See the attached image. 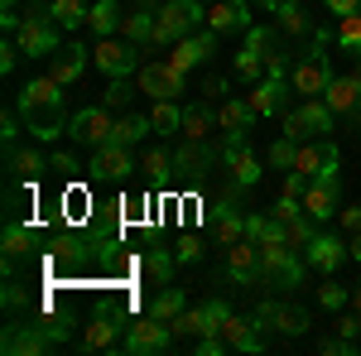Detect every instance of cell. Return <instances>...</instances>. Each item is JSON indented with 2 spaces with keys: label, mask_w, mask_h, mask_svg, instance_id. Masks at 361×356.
<instances>
[{
  "label": "cell",
  "mask_w": 361,
  "mask_h": 356,
  "mask_svg": "<svg viewBox=\"0 0 361 356\" xmlns=\"http://www.w3.org/2000/svg\"><path fill=\"white\" fill-rule=\"evenodd\" d=\"M347 255H352V250H347V241H337V236H328V231H318V236L308 241V250H304L308 270H318V274H337Z\"/></svg>",
  "instance_id": "44dd1931"
},
{
  "label": "cell",
  "mask_w": 361,
  "mask_h": 356,
  "mask_svg": "<svg viewBox=\"0 0 361 356\" xmlns=\"http://www.w3.org/2000/svg\"><path fill=\"white\" fill-rule=\"evenodd\" d=\"M294 159H299V140H289V135H279L275 145H270V154H265V164H270V168H284V173L294 168Z\"/></svg>",
  "instance_id": "ee69618b"
},
{
  "label": "cell",
  "mask_w": 361,
  "mask_h": 356,
  "mask_svg": "<svg viewBox=\"0 0 361 356\" xmlns=\"http://www.w3.org/2000/svg\"><path fill=\"white\" fill-rule=\"evenodd\" d=\"M173 270H178V255L164 246H154V250H145V274L164 289V284H173Z\"/></svg>",
  "instance_id": "e575fe53"
},
{
  "label": "cell",
  "mask_w": 361,
  "mask_h": 356,
  "mask_svg": "<svg viewBox=\"0 0 361 356\" xmlns=\"http://www.w3.org/2000/svg\"><path fill=\"white\" fill-rule=\"evenodd\" d=\"M173 337H178V332L169 328V323H159V318H149V313H145V318H140V323H130V328H126V337H121V347H126V352H173Z\"/></svg>",
  "instance_id": "4fadbf2b"
},
{
  "label": "cell",
  "mask_w": 361,
  "mask_h": 356,
  "mask_svg": "<svg viewBox=\"0 0 361 356\" xmlns=\"http://www.w3.org/2000/svg\"><path fill=\"white\" fill-rule=\"evenodd\" d=\"M304 212L313 221H333L342 212V168H328V173H313L304 188Z\"/></svg>",
  "instance_id": "52a82bcc"
},
{
  "label": "cell",
  "mask_w": 361,
  "mask_h": 356,
  "mask_svg": "<svg viewBox=\"0 0 361 356\" xmlns=\"http://www.w3.org/2000/svg\"><path fill=\"white\" fill-rule=\"evenodd\" d=\"M318 303H323L328 313H342V308L352 303V289L337 284V274H323V284H318Z\"/></svg>",
  "instance_id": "ab89813d"
},
{
  "label": "cell",
  "mask_w": 361,
  "mask_h": 356,
  "mask_svg": "<svg viewBox=\"0 0 361 356\" xmlns=\"http://www.w3.org/2000/svg\"><path fill=\"white\" fill-rule=\"evenodd\" d=\"M255 92H250L246 102H250V111L265 121V116H284L289 111V97H294V87H289V78L284 73H265L260 82H250Z\"/></svg>",
  "instance_id": "5bb4252c"
},
{
  "label": "cell",
  "mask_w": 361,
  "mask_h": 356,
  "mask_svg": "<svg viewBox=\"0 0 361 356\" xmlns=\"http://www.w3.org/2000/svg\"><path fill=\"white\" fill-rule=\"evenodd\" d=\"M337 221H342V231H347V236H357V231H361V207H342Z\"/></svg>",
  "instance_id": "11a10c76"
},
{
  "label": "cell",
  "mask_w": 361,
  "mask_h": 356,
  "mask_svg": "<svg viewBox=\"0 0 361 356\" xmlns=\"http://www.w3.org/2000/svg\"><path fill=\"white\" fill-rule=\"evenodd\" d=\"M92 63L102 68V78H130V73H140L135 63V44L130 39H97V49H92Z\"/></svg>",
  "instance_id": "9a60e30c"
},
{
  "label": "cell",
  "mask_w": 361,
  "mask_h": 356,
  "mask_svg": "<svg viewBox=\"0 0 361 356\" xmlns=\"http://www.w3.org/2000/svg\"><path fill=\"white\" fill-rule=\"evenodd\" d=\"M145 130H154V125H149V116H121V121H116V145H140V140H145Z\"/></svg>",
  "instance_id": "7bdbcfd3"
},
{
  "label": "cell",
  "mask_w": 361,
  "mask_h": 356,
  "mask_svg": "<svg viewBox=\"0 0 361 356\" xmlns=\"http://www.w3.org/2000/svg\"><path fill=\"white\" fill-rule=\"evenodd\" d=\"M140 92H145L149 102H178V97H183V73H178L169 58H149V63L140 68Z\"/></svg>",
  "instance_id": "7c38bea8"
},
{
  "label": "cell",
  "mask_w": 361,
  "mask_h": 356,
  "mask_svg": "<svg viewBox=\"0 0 361 356\" xmlns=\"http://www.w3.org/2000/svg\"><path fill=\"white\" fill-rule=\"evenodd\" d=\"M222 274L226 284H241V289H255V284H265V270H260V246L241 236V241H231L222 255Z\"/></svg>",
  "instance_id": "ba28073f"
},
{
  "label": "cell",
  "mask_w": 361,
  "mask_h": 356,
  "mask_svg": "<svg viewBox=\"0 0 361 356\" xmlns=\"http://www.w3.org/2000/svg\"><path fill=\"white\" fill-rule=\"evenodd\" d=\"M5 168H10V178H39L44 168H54V159H44L39 149H20V145H5Z\"/></svg>",
  "instance_id": "83f0119b"
},
{
  "label": "cell",
  "mask_w": 361,
  "mask_h": 356,
  "mask_svg": "<svg viewBox=\"0 0 361 356\" xmlns=\"http://www.w3.org/2000/svg\"><path fill=\"white\" fill-rule=\"evenodd\" d=\"M265 73H270V63H265V54H255V49L246 44V49L236 54V78H241V82H260Z\"/></svg>",
  "instance_id": "60d3db41"
},
{
  "label": "cell",
  "mask_w": 361,
  "mask_h": 356,
  "mask_svg": "<svg viewBox=\"0 0 361 356\" xmlns=\"http://www.w3.org/2000/svg\"><path fill=\"white\" fill-rule=\"evenodd\" d=\"M260 270H265V289H279V294H299L308 284V260L289 241L260 246Z\"/></svg>",
  "instance_id": "3957f363"
},
{
  "label": "cell",
  "mask_w": 361,
  "mask_h": 356,
  "mask_svg": "<svg viewBox=\"0 0 361 356\" xmlns=\"http://www.w3.org/2000/svg\"><path fill=\"white\" fill-rule=\"evenodd\" d=\"M87 63H92V49L73 44V39H63L54 54H49V78H54L58 87H73L87 73Z\"/></svg>",
  "instance_id": "e0dca14e"
},
{
  "label": "cell",
  "mask_w": 361,
  "mask_h": 356,
  "mask_svg": "<svg viewBox=\"0 0 361 356\" xmlns=\"http://www.w3.org/2000/svg\"><path fill=\"white\" fill-rule=\"evenodd\" d=\"M121 34L130 39V44H149L154 39V10H149V0H140V10H130L126 20H121Z\"/></svg>",
  "instance_id": "1f68e13d"
},
{
  "label": "cell",
  "mask_w": 361,
  "mask_h": 356,
  "mask_svg": "<svg viewBox=\"0 0 361 356\" xmlns=\"http://www.w3.org/2000/svg\"><path fill=\"white\" fill-rule=\"evenodd\" d=\"M347 250H352V260H361V231L352 236V241H347Z\"/></svg>",
  "instance_id": "680465c9"
},
{
  "label": "cell",
  "mask_w": 361,
  "mask_h": 356,
  "mask_svg": "<svg viewBox=\"0 0 361 356\" xmlns=\"http://www.w3.org/2000/svg\"><path fill=\"white\" fill-rule=\"evenodd\" d=\"M333 34H337V49L342 54H361V10L357 15H342Z\"/></svg>",
  "instance_id": "b9f144b4"
},
{
  "label": "cell",
  "mask_w": 361,
  "mask_h": 356,
  "mask_svg": "<svg viewBox=\"0 0 361 356\" xmlns=\"http://www.w3.org/2000/svg\"><path fill=\"white\" fill-rule=\"evenodd\" d=\"M87 10H92V5H82V0H49V15L63 25V34L82 29L87 25Z\"/></svg>",
  "instance_id": "8d00e7d4"
},
{
  "label": "cell",
  "mask_w": 361,
  "mask_h": 356,
  "mask_svg": "<svg viewBox=\"0 0 361 356\" xmlns=\"http://www.w3.org/2000/svg\"><path fill=\"white\" fill-rule=\"evenodd\" d=\"M299 173H328V168H342V154H337L333 140H299V159H294Z\"/></svg>",
  "instance_id": "7402d4cb"
},
{
  "label": "cell",
  "mask_w": 361,
  "mask_h": 356,
  "mask_svg": "<svg viewBox=\"0 0 361 356\" xmlns=\"http://www.w3.org/2000/svg\"><path fill=\"white\" fill-rule=\"evenodd\" d=\"M226 92H231L226 78H207V82H202V102H207V106H217V102H226Z\"/></svg>",
  "instance_id": "816d5d0a"
},
{
  "label": "cell",
  "mask_w": 361,
  "mask_h": 356,
  "mask_svg": "<svg viewBox=\"0 0 361 356\" xmlns=\"http://www.w3.org/2000/svg\"><path fill=\"white\" fill-rule=\"evenodd\" d=\"M212 125H217V111L207 106V102H197V106H183V125H178V135H183V140H207V135H212Z\"/></svg>",
  "instance_id": "4dcf8cb0"
},
{
  "label": "cell",
  "mask_w": 361,
  "mask_h": 356,
  "mask_svg": "<svg viewBox=\"0 0 361 356\" xmlns=\"http://www.w3.org/2000/svg\"><path fill=\"white\" fill-rule=\"evenodd\" d=\"M250 323H255L260 332H270L279 323V303L275 299H260V303H255V313H250Z\"/></svg>",
  "instance_id": "681fc988"
},
{
  "label": "cell",
  "mask_w": 361,
  "mask_h": 356,
  "mask_svg": "<svg viewBox=\"0 0 361 356\" xmlns=\"http://www.w3.org/2000/svg\"><path fill=\"white\" fill-rule=\"evenodd\" d=\"M318 226H323V221H313V217L304 212L299 221H289V226H284V241H289L294 250H308V241L318 236Z\"/></svg>",
  "instance_id": "f6af8a7d"
},
{
  "label": "cell",
  "mask_w": 361,
  "mask_h": 356,
  "mask_svg": "<svg viewBox=\"0 0 361 356\" xmlns=\"http://www.w3.org/2000/svg\"><path fill=\"white\" fill-rule=\"evenodd\" d=\"M255 111H250L246 97H226V102H217V125H222L226 135H250L255 130Z\"/></svg>",
  "instance_id": "d4e9b609"
},
{
  "label": "cell",
  "mask_w": 361,
  "mask_h": 356,
  "mask_svg": "<svg viewBox=\"0 0 361 356\" xmlns=\"http://www.w3.org/2000/svg\"><path fill=\"white\" fill-rule=\"evenodd\" d=\"M15 106H20V116H25V130L34 140H58L63 130H68V106H63V87L44 73V78H29L25 87H20V97H15Z\"/></svg>",
  "instance_id": "6da1fadb"
},
{
  "label": "cell",
  "mask_w": 361,
  "mask_h": 356,
  "mask_svg": "<svg viewBox=\"0 0 361 356\" xmlns=\"http://www.w3.org/2000/svg\"><path fill=\"white\" fill-rule=\"evenodd\" d=\"M102 106L126 111V106H130V82H126V78H106V92H102Z\"/></svg>",
  "instance_id": "7dc6e473"
},
{
  "label": "cell",
  "mask_w": 361,
  "mask_h": 356,
  "mask_svg": "<svg viewBox=\"0 0 361 356\" xmlns=\"http://www.w3.org/2000/svg\"><path fill=\"white\" fill-rule=\"evenodd\" d=\"M34 246V236H29L20 221H5V274L15 279V265H20V255H29Z\"/></svg>",
  "instance_id": "836d02e7"
},
{
  "label": "cell",
  "mask_w": 361,
  "mask_h": 356,
  "mask_svg": "<svg viewBox=\"0 0 361 356\" xmlns=\"http://www.w3.org/2000/svg\"><path fill=\"white\" fill-rule=\"evenodd\" d=\"M15 44H20V54H29V58H49L58 44H63V25L49 15L44 0L25 10V20H20V29H15Z\"/></svg>",
  "instance_id": "5b68a950"
},
{
  "label": "cell",
  "mask_w": 361,
  "mask_h": 356,
  "mask_svg": "<svg viewBox=\"0 0 361 356\" xmlns=\"http://www.w3.org/2000/svg\"><path fill=\"white\" fill-rule=\"evenodd\" d=\"M226 318H231V303L207 299V303H197V308H183V313L173 318V332H178V337H212V332H222Z\"/></svg>",
  "instance_id": "30bf717a"
},
{
  "label": "cell",
  "mask_w": 361,
  "mask_h": 356,
  "mask_svg": "<svg viewBox=\"0 0 361 356\" xmlns=\"http://www.w3.org/2000/svg\"><path fill=\"white\" fill-rule=\"evenodd\" d=\"M145 173H149V178H159V183H164L169 178V168H173V149H145Z\"/></svg>",
  "instance_id": "bcb514c9"
},
{
  "label": "cell",
  "mask_w": 361,
  "mask_h": 356,
  "mask_svg": "<svg viewBox=\"0 0 361 356\" xmlns=\"http://www.w3.org/2000/svg\"><path fill=\"white\" fill-rule=\"evenodd\" d=\"M323 102H328V106H333L342 121L361 125V78H357V73L333 78V82H328V92H323Z\"/></svg>",
  "instance_id": "ffe728a7"
},
{
  "label": "cell",
  "mask_w": 361,
  "mask_h": 356,
  "mask_svg": "<svg viewBox=\"0 0 361 356\" xmlns=\"http://www.w3.org/2000/svg\"><path fill=\"white\" fill-rule=\"evenodd\" d=\"M222 168L231 173V183H241V188H250V183H260V159H255V149H250V135H226L222 145Z\"/></svg>",
  "instance_id": "8fae6325"
},
{
  "label": "cell",
  "mask_w": 361,
  "mask_h": 356,
  "mask_svg": "<svg viewBox=\"0 0 361 356\" xmlns=\"http://www.w3.org/2000/svg\"><path fill=\"white\" fill-rule=\"evenodd\" d=\"M217 164H222V149L207 145V140H183V145L173 149V168L188 173V178H207Z\"/></svg>",
  "instance_id": "ac0fdd59"
},
{
  "label": "cell",
  "mask_w": 361,
  "mask_h": 356,
  "mask_svg": "<svg viewBox=\"0 0 361 356\" xmlns=\"http://www.w3.org/2000/svg\"><path fill=\"white\" fill-rule=\"evenodd\" d=\"M116 135V116L111 106H82V111H73V121H68V140H78V145H92V149H102L106 140Z\"/></svg>",
  "instance_id": "9c48e42d"
},
{
  "label": "cell",
  "mask_w": 361,
  "mask_h": 356,
  "mask_svg": "<svg viewBox=\"0 0 361 356\" xmlns=\"http://www.w3.org/2000/svg\"><path fill=\"white\" fill-rule=\"evenodd\" d=\"M116 342H121V318L116 313H97L82 332V347L87 352H111Z\"/></svg>",
  "instance_id": "4316f807"
},
{
  "label": "cell",
  "mask_w": 361,
  "mask_h": 356,
  "mask_svg": "<svg viewBox=\"0 0 361 356\" xmlns=\"http://www.w3.org/2000/svg\"><path fill=\"white\" fill-rule=\"evenodd\" d=\"M0 347H5V356H44L54 347V337H49L44 323H10Z\"/></svg>",
  "instance_id": "d6986e66"
},
{
  "label": "cell",
  "mask_w": 361,
  "mask_h": 356,
  "mask_svg": "<svg viewBox=\"0 0 361 356\" xmlns=\"http://www.w3.org/2000/svg\"><path fill=\"white\" fill-rule=\"evenodd\" d=\"M304 188H308V173L289 168V173H284V192H289V197H304Z\"/></svg>",
  "instance_id": "db71d44e"
},
{
  "label": "cell",
  "mask_w": 361,
  "mask_h": 356,
  "mask_svg": "<svg viewBox=\"0 0 361 356\" xmlns=\"http://www.w3.org/2000/svg\"><path fill=\"white\" fill-rule=\"evenodd\" d=\"M352 308H361V284H357V289H352Z\"/></svg>",
  "instance_id": "94428289"
},
{
  "label": "cell",
  "mask_w": 361,
  "mask_h": 356,
  "mask_svg": "<svg viewBox=\"0 0 361 356\" xmlns=\"http://www.w3.org/2000/svg\"><path fill=\"white\" fill-rule=\"evenodd\" d=\"M255 5H260V10H279L284 0H255Z\"/></svg>",
  "instance_id": "91938a15"
},
{
  "label": "cell",
  "mask_w": 361,
  "mask_h": 356,
  "mask_svg": "<svg viewBox=\"0 0 361 356\" xmlns=\"http://www.w3.org/2000/svg\"><path fill=\"white\" fill-rule=\"evenodd\" d=\"M270 217L284 221V226H289V221H299V217H304V197H289V192H279V202L270 207Z\"/></svg>",
  "instance_id": "c3c4849f"
},
{
  "label": "cell",
  "mask_w": 361,
  "mask_h": 356,
  "mask_svg": "<svg viewBox=\"0 0 361 356\" xmlns=\"http://www.w3.org/2000/svg\"><path fill=\"white\" fill-rule=\"evenodd\" d=\"M183 308H188V299H183V289H178V284H164V289H159V294L149 299V308H145V313H149V318H159V323H169V328H173V318H178Z\"/></svg>",
  "instance_id": "f546056e"
},
{
  "label": "cell",
  "mask_w": 361,
  "mask_h": 356,
  "mask_svg": "<svg viewBox=\"0 0 361 356\" xmlns=\"http://www.w3.org/2000/svg\"><path fill=\"white\" fill-rule=\"evenodd\" d=\"M197 25H207V5L202 0H164L154 10V49H173L183 34H193Z\"/></svg>",
  "instance_id": "277c9868"
},
{
  "label": "cell",
  "mask_w": 361,
  "mask_h": 356,
  "mask_svg": "<svg viewBox=\"0 0 361 356\" xmlns=\"http://www.w3.org/2000/svg\"><path fill=\"white\" fill-rule=\"evenodd\" d=\"M54 168H58V173H73L78 159H73V154H54Z\"/></svg>",
  "instance_id": "6f0895ef"
},
{
  "label": "cell",
  "mask_w": 361,
  "mask_h": 356,
  "mask_svg": "<svg viewBox=\"0 0 361 356\" xmlns=\"http://www.w3.org/2000/svg\"><path fill=\"white\" fill-rule=\"evenodd\" d=\"M217 29H197V34H183L178 44H173V54H169V63L178 68V73H193V68H202L207 58L217 54Z\"/></svg>",
  "instance_id": "2e32d148"
},
{
  "label": "cell",
  "mask_w": 361,
  "mask_h": 356,
  "mask_svg": "<svg viewBox=\"0 0 361 356\" xmlns=\"http://www.w3.org/2000/svg\"><path fill=\"white\" fill-rule=\"evenodd\" d=\"M29 5H39V0H29Z\"/></svg>",
  "instance_id": "be15d7a7"
},
{
  "label": "cell",
  "mask_w": 361,
  "mask_h": 356,
  "mask_svg": "<svg viewBox=\"0 0 361 356\" xmlns=\"http://www.w3.org/2000/svg\"><path fill=\"white\" fill-rule=\"evenodd\" d=\"M246 236L255 246H275L284 241V221H275L270 212H246Z\"/></svg>",
  "instance_id": "d6a6232c"
},
{
  "label": "cell",
  "mask_w": 361,
  "mask_h": 356,
  "mask_svg": "<svg viewBox=\"0 0 361 356\" xmlns=\"http://www.w3.org/2000/svg\"><path fill=\"white\" fill-rule=\"evenodd\" d=\"M15 68H20V44H15V34H10V39H5V44H0V73H5V78H10V73H15Z\"/></svg>",
  "instance_id": "f5cc1de1"
},
{
  "label": "cell",
  "mask_w": 361,
  "mask_h": 356,
  "mask_svg": "<svg viewBox=\"0 0 361 356\" xmlns=\"http://www.w3.org/2000/svg\"><path fill=\"white\" fill-rule=\"evenodd\" d=\"M333 39H337L333 29H313V49L289 63V87H294V97H299V102L323 97V92H328V82H333V68H328V44H333Z\"/></svg>",
  "instance_id": "7a4b0ae2"
},
{
  "label": "cell",
  "mask_w": 361,
  "mask_h": 356,
  "mask_svg": "<svg viewBox=\"0 0 361 356\" xmlns=\"http://www.w3.org/2000/svg\"><path fill=\"white\" fill-rule=\"evenodd\" d=\"M173 255H178V265H197V260H202V241H197V236H183V241L173 246Z\"/></svg>",
  "instance_id": "f907efd6"
},
{
  "label": "cell",
  "mask_w": 361,
  "mask_h": 356,
  "mask_svg": "<svg viewBox=\"0 0 361 356\" xmlns=\"http://www.w3.org/2000/svg\"><path fill=\"white\" fill-rule=\"evenodd\" d=\"M207 29H217V34L250 29V0H217V5L207 10Z\"/></svg>",
  "instance_id": "484cf974"
},
{
  "label": "cell",
  "mask_w": 361,
  "mask_h": 356,
  "mask_svg": "<svg viewBox=\"0 0 361 356\" xmlns=\"http://www.w3.org/2000/svg\"><path fill=\"white\" fill-rule=\"evenodd\" d=\"M323 5L333 10L337 20H342V15H357V10H361V0H323Z\"/></svg>",
  "instance_id": "9f6ffc18"
},
{
  "label": "cell",
  "mask_w": 361,
  "mask_h": 356,
  "mask_svg": "<svg viewBox=\"0 0 361 356\" xmlns=\"http://www.w3.org/2000/svg\"><path fill=\"white\" fill-rule=\"evenodd\" d=\"M92 178H126L130 168H135V159H130V145H116V140H106L97 154H92Z\"/></svg>",
  "instance_id": "603a6c76"
},
{
  "label": "cell",
  "mask_w": 361,
  "mask_h": 356,
  "mask_svg": "<svg viewBox=\"0 0 361 356\" xmlns=\"http://www.w3.org/2000/svg\"><path fill=\"white\" fill-rule=\"evenodd\" d=\"M275 332H284V337H304V332H308V308H304V303H279Z\"/></svg>",
  "instance_id": "f35d334b"
},
{
  "label": "cell",
  "mask_w": 361,
  "mask_h": 356,
  "mask_svg": "<svg viewBox=\"0 0 361 356\" xmlns=\"http://www.w3.org/2000/svg\"><path fill=\"white\" fill-rule=\"evenodd\" d=\"M352 58H357V68H352V73H357V78H361V54H352Z\"/></svg>",
  "instance_id": "6125c7cd"
},
{
  "label": "cell",
  "mask_w": 361,
  "mask_h": 356,
  "mask_svg": "<svg viewBox=\"0 0 361 356\" xmlns=\"http://www.w3.org/2000/svg\"><path fill=\"white\" fill-rule=\"evenodd\" d=\"M149 125H154V135H178V125H183V106H178V102H154Z\"/></svg>",
  "instance_id": "74e56055"
},
{
  "label": "cell",
  "mask_w": 361,
  "mask_h": 356,
  "mask_svg": "<svg viewBox=\"0 0 361 356\" xmlns=\"http://www.w3.org/2000/svg\"><path fill=\"white\" fill-rule=\"evenodd\" d=\"M222 337H226V347H231V352H241V356L265 352V332L255 328L250 318H236V313H231V318L222 323Z\"/></svg>",
  "instance_id": "cb8c5ba5"
},
{
  "label": "cell",
  "mask_w": 361,
  "mask_h": 356,
  "mask_svg": "<svg viewBox=\"0 0 361 356\" xmlns=\"http://www.w3.org/2000/svg\"><path fill=\"white\" fill-rule=\"evenodd\" d=\"M121 20H126V10H121L116 0H97V5L87 10V29H92L97 39H111L116 29H121Z\"/></svg>",
  "instance_id": "f1b7e54d"
},
{
  "label": "cell",
  "mask_w": 361,
  "mask_h": 356,
  "mask_svg": "<svg viewBox=\"0 0 361 356\" xmlns=\"http://www.w3.org/2000/svg\"><path fill=\"white\" fill-rule=\"evenodd\" d=\"M333 130H337V111L323 97H308V102L284 111V135L289 140H328Z\"/></svg>",
  "instance_id": "8992f818"
},
{
  "label": "cell",
  "mask_w": 361,
  "mask_h": 356,
  "mask_svg": "<svg viewBox=\"0 0 361 356\" xmlns=\"http://www.w3.org/2000/svg\"><path fill=\"white\" fill-rule=\"evenodd\" d=\"M275 15H279L275 25L284 29L289 39H304V34H313V20H308V10H304V5H294V0H284V5H279Z\"/></svg>",
  "instance_id": "d590c367"
}]
</instances>
